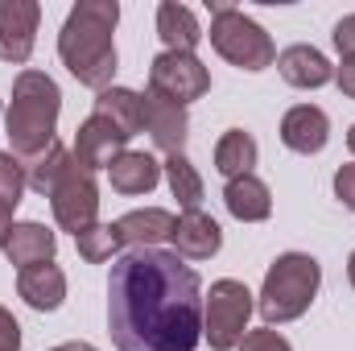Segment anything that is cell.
<instances>
[{"instance_id": "28", "label": "cell", "mask_w": 355, "mask_h": 351, "mask_svg": "<svg viewBox=\"0 0 355 351\" xmlns=\"http://www.w3.org/2000/svg\"><path fill=\"white\" fill-rule=\"evenodd\" d=\"M335 194H339V203L355 211V166H339V174H335Z\"/></svg>"}, {"instance_id": "30", "label": "cell", "mask_w": 355, "mask_h": 351, "mask_svg": "<svg viewBox=\"0 0 355 351\" xmlns=\"http://www.w3.org/2000/svg\"><path fill=\"white\" fill-rule=\"evenodd\" d=\"M335 46H339L343 58H355V17H343L335 25Z\"/></svg>"}, {"instance_id": "1", "label": "cell", "mask_w": 355, "mask_h": 351, "mask_svg": "<svg viewBox=\"0 0 355 351\" xmlns=\"http://www.w3.org/2000/svg\"><path fill=\"white\" fill-rule=\"evenodd\" d=\"M107 331L120 351H194L202 339V281L178 252L132 248L107 277Z\"/></svg>"}, {"instance_id": "6", "label": "cell", "mask_w": 355, "mask_h": 351, "mask_svg": "<svg viewBox=\"0 0 355 351\" xmlns=\"http://www.w3.org/2000/svg\"><path fill=\"white\" fill-rule=\"evenodd\" d=\"M252 318V293L244 281H215L207 293V310H202V339L211 343V351H232L244 343Z\"/></svg>"}, {"instance_id": "25", "label": "cell", "mask_w": 355, "mask_h": 351, "mask_svg": "<svg viewBox=\"0 0 355 351\" xmlns=\"http://www.w3.org/2000/svg\"><path fill=\"white\" fill-rule=\"evenodd\" d=\"M75 244H79V257L91 261V264H103L120 252V236H116L112 223H91L87 232L75 236Z\"/></svg>"}, {"instance_id": "2", "label": "cell", "mask_w": 355, "mask_h": 351, "mask_svg": "<svg viewBox=\"0 0 355 351\" xmlns=\"http://www.w3.org/2000/svg\"><path fill=\"white\" fill-rule=\"evenodd\" d=\"M116 21H120V4L116 0H79L58 33V54L62 67L83 83V87L107 91L116 75Z\"/></svg>"}, {"instance_id": "11", "label": "cell", "mask_w": 355, "mask_h": 351, "mask_svg": "<svg viewBox=\"0 0 355 351\" xmlns=\"http://www.w3.org/2000/svg\"><path fill=\"white\" fill-rule=\"evenodd\" d=\"M141 128H149L153 145L166 149V153H182L186 145V132H190V120H186V108H178L162 95H141Z\"/></svg>"}, {"instance_id": "12", "label": "cell", "mask_w": 355, "mask_h": 351, "mask_svg": "<svg viewBox=\"0 0 355 351\" xmlns=\"http://www.w3.org/2000/svg\"><path fill=\"white\" fill-rule=\"evenodd\" d=\"M281 141H285V149L306 153V157H310V153H322L327 141H331V120H327V112L314 108V103L289 108L285 120H281Z\"/></svg>"}, {"instance_id": "9", "label": "cell", "mask_w": 355, "mask_h": 351, "mask_svg": "<svg viewBox=\"0 0 355 351\" xmlns=\"http://www.w3.org/2000/svg\"><path fill=\"white\" fill-rule=\"evenodd\" d=\"M42 4L37 0H0V58L4 62H25L33 54Z\"/></svg>"}, {"instance_id": "22", "label": "cell", "mask_w": 355, "mask_h": 351, "mask_svg": "<svg viewBox=\"0 0 355 351\" xmlns=\"http://www.w3.org/2000/svg\"><path fill=\"white\" fill-rule=\"evenodd\" d=\"M95 116H103L107 124H116L128 141L141 132V95L128 87H107L99 91V99H95Z\"/></svg>"}, {"instance_id": "3", "label": "cell", "mask_w": 355, "mask_h": 351, "mask_svg": "<svg viewBox=\"0 0 355 351\" xmlns=\"http://www.w3.org/2000/svg\"><path fill=\"white\" fill-rule=\"evenodd\" d=\"M62 112V91L42 71H21L12 83V103L4 116L8 141L17 157H33L46 145H54V124Z\"/></svg>"}, {"instance_id": "33", "label": "cell", "mask_w": 355, "mask_h": 351, "mask_svg": "<svg viewBox=\"0 0 355 351\" xmlns=\"http://www.w3.org/2000/svg\"><path fill=\"white\" fill-rule=\"evenodd\" d=\"M8 228H12V219H4V215H0V248H4V240H8Z\"/></svg>"}, {"instance_id": "8", "label": "cell", "mask_w": 355, "mask_h": 351, "mask_svg": "<svg viewBox=\"0 0 355 351\" xmlns=\"http://www.w3.org/2000/svg\"><path fill=\"white\" fill-rule=\"evenodd\" d=\"M149 91L162 95V99H170V103H178V108H186L190 99H202L211 91V75H207V67L194 54L166 50L149 67Z\"/></svg>"}, {"instance_id": "26", "label": "cell", "mask_w": 355, "mask_h": 351, "mask_svg": "<svg viewBox=\"0 0 355 351\" xmlns=\"http://www.w3.org/2000/svg\"><path fill=\"white\" fill-rule=\"evenodd\" d=\"M21 194H25V166L12 153H0V215L4 219H12Z\"/></svg>"}, {"instance_id": "20", "label": "cell", "mask_w": 355, "mask_h": 351, "mask_svg": "<svg viewBox=\"0 0 355 351\" xmlns=\"http://www.w3.org/2000/svg\"><path fill=\"white\" fill-rule=\"evenodd\" d=\"M157 33H162L166 50H174V54H194V46L202 42V29H198L194 12L186 4H174V0H166L157 8Z\"/></svg>"}, {"instance_id": "17", "label": "cell", "mask_w": 355, "mask_h": 351, "mask_svg": "<svg viewBox=\"0 0 355 351\" xmlns=\"http://www.w3.org/2000/svg\"><path fill=\"white\" fill-rule=\"evenodd\" d=\"M17 293H21L33 310H58L62 298H67V277H62L58 264H33V268H21Z\"/></svg>"}, {"instance_id": "4", "label": "cell", "mask_w": 355, "mask_h": 351, "mask_svg": "<svg viewBox=\"0 0 355 351\" xmlns=\"http://www.w3.org/2000/svg\"><path fill=\"white\" fill-rule=\"evenodd\" d=\"M318 285H322V268H318L314 257H306V252L277 257L272 268L265 273V285H261V314H265V323L281 327V323L302 318L310 310Z\"/></svg>"}, {"instance_id": "18", "label": "cell", "mask_w": 355, "mask_h": 351, "mask_svg": "<svg viewBox=\"0 0 355 351\" xmlns=\"http://www.w3.org/2000/svg\"><path fill=\"white\" fill-rule=\"evenodd\" d=\"M223 203H227V211L240 223H261V219L272 215V194H268V186L257 174L232 178L227 190H223Z\"/></svg>"}, {"instance_id": "21", "label": "cell", "mask_w": 355, "mask_h": 351, "mask_svg": "<svg viewBox=\"0 0 355 351\" xmlns=\"http://www.w3.org/2000/svg\"><path fill=\"white\" fill-rule=\"evenodd\" d=\"M252 166H257V141H252V132L227 128L219 137V145H215V170L232 182V178L252 174Z\"/></svg>"}, {"instance_id": "10", "label": "cell", "mask_w": 355, "mask_h": 351, "mask_svg": "<svg viewBox=\"0 0 355 351\" xmlns=\"http://www.w3.org/2000/svg\"><path fill=\"white\" fill-rule=\"evenodd\" d=\"M124 145H128V137H124L116 124H107L103 116H95V112H91L87 120L79 124V132H75V166H83L87 174L107 170V166H112V157H120V153H124Z\"/></svg>"}, {"instance_id": "27", "label": "cell", "mask_w": 355, "mask_h": 351, "mask_svg": "<svg viewBox=\"0 0 355 351\" xmlns=\"http://www.w3.org/2000/svg\"><path fill=\"white\" fill-rule=\"evenodd\" d=\"M240 351H293L272 327H265V331H248L244 335V343H240Z\"/></svg>"}, {"instance_id": "23", "label": "cell", "mask_w": 355, "mask_h": 351, "mask_svg": "<svg viewBox=\"0 0 355 351\" xmlns=\"http://www.w3.org/2000/svg\"><path fill=\"white\" fill-rule=\"evenodd\" d=\"M67 166H71V153L54 141V145H46L42 153L25 157V186H33L37 194H50V190H54V182L62 178Z\"/></svg>"}, {"instance_id": "7", "label": "cell", "mask_w": 355, "mask_h": 351, "mask_svg": "<svg viewBox=\"0 0 355 351\" xmlns=\"http://www.w3.org/2000/svg\"><path fill=\"white\" fill-rule=\"evenodd\" d=\"M50 207H54V219H58L62 232H71V236L87 232L91 223H95V215H99L95 174H87L83 166H75V157H71V166L62 170V178L50 190Z\"/></svg>"}, {"instance_id": "35", "label": "cell", "mask_w": 355, "mask_h": 351, "mask_svg": "<svg viewBox=\"0 0 355 351\" xmlns=\"http://www.w3.org/2000/svg\"><path fill=\"white\" fill-rule=\"evenodd\" d=\"M347 149L355 153V124H352V132H347Z\"/></svg>"}, {"instance_id": "29", "label": "cell", "mask_w": 355, "mask_h": 351, "mask_svg": "<svg viewBox=\"0 0 355 351\" xmlns=\"http://www.w3.org/2000/svg\"><path fill=\"white\" fill-rule=\"evenodd\" d=\"M0 351H21V327L4 306H0Z\"/></svg>"}, {"instance_id": "31", "label": "cell", "mask_w": 355, "mask_h": 351, "mask_svg": "<svg viewBox=\"0 0 355 351\" xmlns=\"http://www.w3.org/2000/svg\"><path fill=\"white\" fill-rule=\"evenodd\" d=\"M339 91L347 95V99H355V58H343V67H339Z\"/></svg>"}, {"instance_id": "14", "label": "cell", "mask_w": 355, "mask_h": 351, "mask_svg": "<svg viewBox=\"0 0 355 351\" xmlns=\"http://www.w3.org/2000/svg\"><path fill=\"white\" fill-rule=\"evenodd\" d=\"M174 215L170 211H162V207H145V211H128V215H120L112 228H116V236H120V244H132V248H157L162 240H170L174 236Z\"/></svg>"}, {"instance_id": "13", "label": "cell", "mask_w": 355, "mask_h": 351, "mask_svg": "<svg viewBox=\"0 0 355 351\" xmlns=\"http://www.w3.org/2000/svg\"><path fill=\"white\" fill-rule=\"evenodd\" d=\"M170 240H174L178 257H186V261H211V257L219 252V244H223V232H219V223H215L211 215L186 211L174 223V236H170Z\"/></svg>"}, {"instance_id": "34", "label": "cell", "mask_w": 355, "mask_h": 351, "mask_svg": "<svg viewBox=\"0 0 355 351\" xmlns=\"http://www.w3.org/2000/svg\"><path fill=\"white\" fill-rule=\"evenodd\" d=\"M347 277H352V285H355V252H352V261H347Z\"/></svg>"}, {"instance_id": "5", "label": "cell", "mask_w": 355, "mask_h": 351, "mask_svg": "<svg viewBox=\"0 0 355 351\" xmlns=\"http://www.w3.org/2000/svg\"><path fill=\"white\" fill-rule=\"evenodd\" d=\"M211 12H215L211 17V46L232 67H240V71H265V67H272L277 46H272V37H268L252 17H244L232 4H215Z\"/></svg>"}, {"instance_id": "15", "label": "cell", "mask_w": 355, "mask_h": 351, "mask_svg": "<svg viewBox=\"0 0 355 351\" xmlns=\"http://www.w3.org/2000/svg\"><path fill=\"white\" fill-rule=\"evenodd\" d=\"M54 248H58V240L42 223H12L8 228V240H4V257H8V264H17V268L50 264Z\"/></svg>"}, {"instance_id": "32", "label": "cell", "mask_w": 355, "mask_h": 351, "mask_svg": "<svg viewBox=\"0 0 355 351\" xmlns=\"http://www.w3.org/2000/svg\"><path fill=\"white\" fill-rule=\"evenodd\" d=\"M54 351H95L91 343H62V348H54Z\"/></svg>"}, {"instance_id": "19", "label": "cell", "mask_w": 355, "mask_h": 351, "mask_svg": "<svg viewBox=\"0 0 355 351\" xmlns=\"http://www.w3.org/2000/svg\"><path fill=\"white\" fill-rule=\"evenodd\" d=\"M107 178H112V190H120V194H149V190L162 182V166H157L149 153L124 149L120 157H112Z\"/></svg>"}, {"instance_id": "16", "label": "cell", "mask_w": 355, "mask_h": 351, "mask_svg": "<svg viewBox=\"0 0 355 351\" xmlns=\"http://www.w3.org/2000/svg\"><path fill=\"white\" fill-rule=\"evenodd\" d=\"M277 71H281V79L289 83V87H302V91H314L322 87V83H331V62H327V54L322 50H314V46H289L281 58H277Z\"/></svg>"}, {"instance_id": "24", "label": "cell", "mask_w": 355, "mask_h": 351, "mask_svg": "<svg viewBox=\"0 0 355 351\" xmlns=\"http://www.w3.org/2000/svg\"><path fill=\"white\" fill-rule=\"evenodd\" d=\"M166 178H170V190L186 211H198V198H202V178L194 174V166L186 162V153H170L166 157Z\"/></svg>"}]
</instances>
